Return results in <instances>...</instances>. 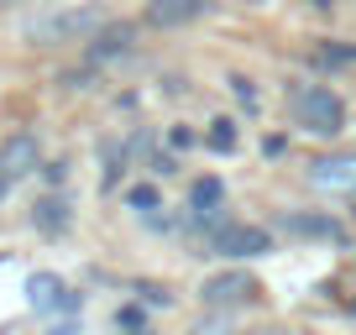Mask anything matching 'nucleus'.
<instances>
[{"label":"nucleus","mask_w":356,"mask_h":335,"mask_svg":"<svg viewBox=\"0 0 356 335\" xmlns=\"http://www.w3.org/2000/svg\"><path fill=\"white\" fill-rule=\"evenodd\" d=\"M293 115H299V126L314 131V136H335L346 126L341 95H330L325 84H304V90H293Z\"/></svg>","instance_id":"1"},{"label":"nucleus","mask_w":356,"mask_h":335,"mask_svg":"<svg viewBox=\"0 0 356 335\" xmlns=\"http://www.w3.org/2000/svg\"><path fill=\"white\" fill-rule=\"evenodd\" d=\"M273 236L262 225H220L210 231V257H267Z\"/></svg>","instance_id":"2"},{"label":"nucleus","mask_w":356,"mask_h":335,"mask_svg":"<svg viewBox=\"0 0 356 335\" xmlns=\"http://www.w3.org/2000/svg\"><path fill=\"white\" fill-rule=\"evenodd\" d=\"M26 304L37 314H58V309H79V293H68L63 278H53V272H37V278H26Z\"/></svg>","instance_id":"3"},{"label":"nucleus","mask_w":356,"mask_h":335,"mask_svg":"<svg viewBox=\"0 0 356 335\" xmlns=\"http://www.w3.org/2000/svg\"><path fill=\"white\" fill-rule=\"evenodd\" d=\"M204 304H252L257 293V278L252 272H215V278H204Z\"/></svg>","instance_id":"4"},{"label":"nucleus","mask_w":356,"mask_h":335,"mask_svg":"<svg viewBox=\"0 0 356 335\" xmlns=\"http://www.w3.org/2000/svg\"><path fill=\"white\" fill-rule=\"evenodd\" d=\"M309 183L330 194H356V157H320L309 163Z\"/></svg>","instance_id":"5"},{"label":"nucleus","mask_w":356,"mask_h":335,"mask_svg":"<svg viewBox=\"0 0 356 335\" xmlns=\"http://www.w3.org/2000/svg\"><path fill=\"white\" fill-rule=\"evenodd\" d=\"M0 163H6V173H11V179H26V173H37V163H42V147H37V136H32V131L6 136V147H0Z\"/></svg>","instance_id":"6"},{"label":"nucleus","mask_w":356,"mask_h":335,"mask_svg":"<svg viewBox=\"0 0 356 335\" xmlns=\"http://www.w3.org/2000/svg\"><path fill=\"white\" fill-rule=\"evenodd\" d=\"M210 11V0H152L147 6V22L152 26H189V22H200V16Z\"/></svg>","instance_id":"7"},{"label":"nucleus","mask_w":356,"mask_h":335,"mask_svg":"<svg viewBox=\"0 0 356 335\" xmlns=\"http://www.w3.org/2000/svg\"><path fill=\"white\" fill-rule=\"evenodd\" d=\"M95 26H100V11H68V16H58V22L32 26V37H42V42H58V37H74V32H95Z\"/></svg>","instance_id":"8"},{"label":"nucleus","mask_w":356,"mask_h":335,"mask_svg":"<svg viewBox=\"0 0 356 335\" xmlns=\"http://www.w3.org/2000/svg\"><path fill=\"white\" fill-rule=\"evenodd\" d=\"M32 225H37V231H47V236H58V231L68 225V204L58 199V194L37 199V204H32Z\"/></svg>","instance_id":"9"},{"label":"nucleus","mask_w":356,"mask_h":335,"mask_svg":"<svg viewBox=\"0 0 356 335\" xmlns=\"http://www.w3.org/2000/svg\"><path fill=\"white\" fill-rule=\"evenodd\" d=\"M283 231L293 236H325V241H341V225L325 220V215H283Z\"/></svg>","instance_id":"10"},{"label":"nucleus","mask_w":356,"mask_h":335,"mask_svg":"<svg viewBox=\"0 0 356 335\" xmlns=\"http://www.w3.org/2000/svg\"><path fill=\"white\" fill-rule=\"evenodd\" d=\"M126 47H131V26H105L100 37H95V47H89V53L95 58H115V53H126Z\"/></svg>","instance_id":"11"},{"label":"nucleus","mask_w":356,"mask_h":335,"mask_svg":"<svg viewBox=\"0 0 356 335\" xmlns=\"http://www.w3.org/2000/svg\"><path fill=\"white\" fill-rule=\"evenodd\" d=\"M220 179H200V183H194V189H189V199H194V210H215V204H220Z\"/></svg>","instance_id":"12"},{"label":"nucleus","mask_w":356,"mask_h":335,"mask_svg":"<svg viewBox=\"0 0 356 335\" xmlns=\"http://www.w3.org/2000/svg\"><path fill=\"white\" fill-rule=\"evenodd\" d=\"M126 204H131V210H142V215H152L157 204H163V194H157L152 183H136V189L126 194Z\"/></svg>","instance_id":"13"},{"label":"nucleus","mask_w":356,"mask_h":335,"mask_svg":"<svg viewBox=\"0 0 356 335\" xmlns=\"http://www.w3.org/2000/svg\"><path fill=\"white\" fill-rule=\"evenodd\" d=\"M210 147H215V152H231V147H236V121H225V115L210 121Z\"/></svg>","instance_id":"14"},{"label":"nucleus","mask_w":356,"mask_h":335,"mask_svg":"<svg viewBox=\"0 0 356 335\" xmlns=\"http://www.w3.org/2000/svg\"><path fill=\"white\" fill-rule=\"evenodd\" d=\"M231 95L246 105V111H257V90H252V79H241V74H236V79H231Z\"/></svg>","instance_id":"15"},{"label":"nucleus","mask_w":356,"mask_h":335,"mask_svg":"<svg viewBox=\"0 0 356 335\" xmlns=\"http://www.w3.org/2000/svg\"><path fill=\"white\" fill-rule=\"evenodd\" d=\"M115 325H126V330H142V325H147V314L136 309V304H126V309H115Z\"/></svg>","instance_id":"16"},{"label":"nucleus","mask_w":356,"mask_h":335,"mask_svg":"<svg viewBox=\"0 0 356 335\" xmlns=\"http://www.w3.org/2000/svg\"><path fill=\"white\" fill-rule=\"evenodd\" d=\"M136 299H142V304H168V288H157V283H142V288H136Z\"/></svg>","instance_id":"17"},{"label":"nucleus","mask_w":356,"mask_h":335,"mask_svg":"<svg viewBox=\"0 0 356 335\" xmlns=\"http://www.w3.org/2000/svg\"><path fill=\"white\" fill-rule=\"evenodd\" d=\"M351 58H356V47H325L320 63H351Z\"/></svg>","instance_id":"18"},{"label":"nucleus","mask_w":356,"mask_h":335,"mask_svg":"<svg viewBox=\"0 0 356 335\" xmlns=\"http://www.w3.org/2000/svg\"><path fill=\"white\" fill-rule=\"evenodd\" d=\"M6 189H11V173H6V163H0V199H6Z\"/></svg>","instance_id":"19"}]
</instances>
